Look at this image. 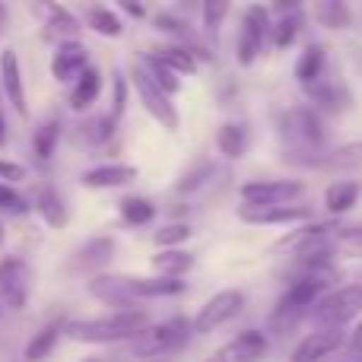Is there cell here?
<instances>
[{
  "label": "cell",
  "mask_w": 362,
  "mask_h": 362,
  "mask_svg": "<svg viewBox=\"0 0 362 362\" xmlns=\"http://www.w3.org/2000/svg\"><path fill=\"white\" fill-rule=\"evenodd\" d=\"M86 293L95 296L99 302L112 305L115 312H127L137 308L144 299H169V296L185 293V280L178 276H89Z\"/></svg>",
  "instance_id": "cell-1"
},
{
  "label": "cell",
  "mask_w": 362,
  "mask_h": 362,
  "mask_svg": "<svg viewBox=\"0 0 362 362\" xmlns=\"http://www.w3.org/2000/svg\"><path fill=\"white\" fill-rule=\"evenodd\" d=\"M150 331V315L144 308H127L115 312L108 318H76L64 325V334L76 344H137Z\"/></svg>",
  "instance_id": "cell-2"
},
{
  "label": "cell",
  "mask_w": 362,
  "mask_h": 362,
  "mask_svg": "<svg viewBox=\"0 0 362 362\" xmlns=\"http://www.w3.org/2000/svg\"><path fill=\"white\" fill-rule=\"evenodd\" d=\"M276 127H280V137L286 140V153H299L289 163L299 165H321L325 163V124H321L318 112L315 108H289L276 118Z\"/></svg>",
  "instance_id": "cell-3"
},
{
  "label": "cell",
  "mask_w": 362,
  "mask_h": 362,
  "mask_svg": "<svg viewBox=\"0 0 362 362\" xmlns=\"http://www.w3.org/2000/svg\"><path fill=\"white\" fill-rule=\"evenodd\" d=\"M327 283H331V274H305L293 280L270 312V327L276 334H289L302 318H312L315 305L327 296Z\"/></svg>",
  "instance_id": "cell-4"
},
{
  "label": "cell",
  "mask_w": 362,
  "mask_h": 362,
  "mask_svg": "<svg viewBox=\"0 0 362 362\" xmlns=\"http://www.w3.org/2000/svg\"><path fill=\"white\" fill-rule=\"evenodd\" d=\"M359 315H362V283H350V286L331 289V293L315 305L312 321L318 331H340V327L350 325Z\"/></svg>",
  "instance_id": "cell-5"
},
{
  "label": "cell",
  "mask_w": 362,
  "mask_h": 362,
  "mask_svg": "<svg viewBox=\"0 0 362 362\" xmlns=\"http://www.w3.org/2000/svg\"><path fill=\"white\" fill-rule=\"evenodd\" d=\"M270 29H274V19H270V10L261 4H251L242 16V25H238V38H235V61L242 67H251V64L261 57L264 42L270 38Z\"/></svg>",
  "instance_id": "cell-6"
},
{
  "label": "cell",
  "mask_w": 362,
  "mask_h": 362,
  "mask_svg": "<svg viewBox=\"0 0 362 362\" xmlns=\"http://www.w3.org/2000/svg\"><path fill=\"white\" fill-rule=\"evenodd\" d=\"M191 334H194L191 321L175 315V318H165L159 325H150V331L134 344V353L137 356H169V353H178L187 344Z\"/></svg>",
  "instance_id": "cell-7"
},
{
  "label": "cell",
  "mask_w": 362,
  "mask_h": 362,
  "mask_svg": "<svg viewBox=\"0 0 362 362\" xmlns=\"http://www.w3.org/2000/svg\"><path fill=\"white\" fill-rule=\"evenodd\" d=\"M305 194V181L280 178V181H248L238 187L245 206H293Z\"/></svg>",
  "instance_id": "cell-8"
},
{
  "label": "cell",
  "mask_w": 362,
  "mask_h": 362,
  "mask_svg": "<svg viewBox=\"0 0 362 362\" xmlns=\"http://www.w3.org/2000/svg\"><path fill=\"white\" fill-rule=\"evenodd\" d=\"M32 299V267L23 257L0 261V305L10 312H23Z\"/></svg>",
  "instance_id": "cell-9"
},
{
  "label": "cell",
  "mask_w": 362,
  "mask_h": 362,
  "mask_svg": "<svg viewBox=\"0 0 362 362\" xmlns=\"http://www.w3.org/2000/svg\"><path fill=\"white\" fill-rule=\"evenodd\" d=\"M245 308V293L242 289H219L200 305V312L194 315V334H213L223 325H229L238 312Z\"/></svg>",
  "instance_id": "cell-10"
},
{
  "label": "cell",
  "mask_w": 362,
  "mask_h": 362,
  "mask_svg": "<svg viewBox=\"0 0 362 362\" xmlns=\"http://www.w3.org/2000/svg\"><path fill=\"white\" fill-rule=\"evenodd\" d=\"M131 83H134V89H137L140 102H144L146 115H153V118H156L159 124L165 127V131L175 134L178 127H181V115H178L175 102H172L169 95L163 93V89L153 86V83L144 76V70H140V67H134V70H131Z\"/></svg>",
  "instance_id": "cell-11"
},
{
  "label": "cell",
  "mask_w": 362,
  "mask_h": 362,
  "mask_svg": "<svg viewBox=\"0 0 362 362\" xmlns=\"http://www.w3.org/2000/svg\"><path fill=\"white\" fill-rule=\"evenodd\" d=\"M264 356H267V334L251 327V331L232 337L229 344H223L219 350H213L206 362H261Z\"/></svg>",
  "instance_id": "cell-12"
},
{
  "label": "cell",
  "mask_w": 362,
  "mask_h": 362,
  "mask_svg": "<svg viewBox=\"0 0 362 362\" xmlns=\"http://www.w3.org/2000/svg\"><path fill=\"white\" fill-rule=\"evenodd\" d=\"M93 67L89 64V51L83 42H64L57 45V51L51 54V76L57 83H70V80H80L86 70Z\"/></svg>",
  "instance_id": "cell-13"
},
{
  "label": "cell",
  "mask_w": 362,
  "mask_h": 362,
  "mask_svg": "<svg viewBox=\"0 0 362 362\" xmlns=\"http://www.w3.org/2000/svg\"><path fill=\"white\" fill-rule=\"evenodd\" d=\"M238 219L251 226H289L312 219V206L293 204V206H238Z\"/></svg>",
  "instance_id": "cell-14"
},
{
  "label": "cell",
  "mask_w": 362,
  "mask_h": 362,
  "mask_svg": "<svg viewBox=\"0 0 362 362\" xmlns=\"http://www.w3.org/2000/svg\"><path fill=\"white\" fill-rule=\"evenodd\" d=\"M344 344H346L344 331H312V334H305V337L296 344L289 362H321V359L334 356Z\"/></svg>",
  "instance_id": "cell-15"
},
{
  "label": "cell",
  "mask_w": 362,
  "mask_h": 362,
  "mask_svg": "<svg viewBox=\"0 0 362 362\" xmlns=\"http://www.w3.org/2000/svg\"><path fill=\"white\" fill-rule=\"evenodd\" d=\"M0 83H4V95L23 118H29V102H25V83L23 67H19V54L13 48H4L0 54Z\"/></svg>",
  "instance_id": "cell-16"
},
{
  "label": "cell",
  "mask_w": 362,
  "mask_h": 362,
  "mask_svg": "<svg viewBox=\"0 0 362 362\" xmlns=\"http://www.w3.org/2000/svg\"><path fill=\"white\" fill-rule=\"evenodd\" d=\"M35 10L45 16V38H51V42H57V45L80 42L76 35H80L83 23L67 10V6H61V4H38Z\"/></svg>",
  "instance_id": "cell-17"
},
{
  "label": "cell",
  "mask_w": 362,
  "mask_h": 362,
  "mask_svg": "<svg viewBox=\"0 0 362 362\" xmlns=\"http://www.w3.org/2000/svg\"><path fill=\"white\" fill-rule=\"evenodd\" d=\"M137 165L127 163H105V165H93L80 175L83 187H95V191H112V187H127L137 181Z\"/></svg>",
  "instance_id": "cell-18"
},
{
  "label": "cell",
  "mask_w": 362,
  "mask_h": 362,
  "mask_svg": "<svg viewBox=\"0 0 362 362\" xmlns=\"http://www.w3.org/2000/svg\"><path fill=\"white\" fill-rule=\"evenodd\" d=\"M115 257V238L112 235H95L89 242H83L74 255V267L76 270H86V274L99 276L102 267H108Z\"/></svg>",
  "instance_id": "cell-19"
},
{
  "label": "cell",
  "mask_w": 362,
  "mask_h": 362,
  "mask_svg": "<svg viewBox=\"0 0 362 362\" xmlns=\"http://www.w3.org/2000/svg\"><path fill=\"white\" fill-rule=\"evenodd\" d=\"M127 80H131V76H124L121 70L115 74V80H112V108H108V115L99 121V131H95V140H99V144L118 131V121L127 108Z\"/></svg>",
  "instance_id": "cell-20"
},
{
  "label": "cell",
  "mask_w": 362,
  "mask_h": 362,
  "mask_svg": "<svg viewBox=\"0 0 362 362\" xmlns=\"http://www.w3.org/2000/svg\"><path fill=\"white\" fill-rule=\"evenodd\" d=\"M325 64H327L325 45H308V48L299 54V61H296V80H299L305 89L318 86V83L325 80Z\"/></svg>",
  "instance_id": "cell-21"
},
{
  "label": "cell",
  "mask_w": 362,
  "mask_h": 362,
  "mask_svg": "<svg viewBox=\"0 0 362 362\" xmlns=\"http://www.w3.org/2000/svg\"><path fill=\"white\" fill-rule=\"evenodd\" d=\"M35 213L42 216V223L48 226V229H64L70 219L67 213V204H64V197L54 191V187H42L35 197Z\"/></svg>",
  "instance_id": "cell-22"
},
{
  "label": "cell",
  "mask_w": 362,
  "mask_h": 362,
  "mask_svg": "<svg viewBox=\"0 0 362 362\" xmlns=\"http://www.w3.org/2000/svg\"><path fill=\"white\" fill-rule=\"evenodd\" d=\"M216 146L226 159H242L245 150H248V127L242 121H223L216 131Z\"/></svg>",
  "instance_id": "cell-23"
},
{
  "label": "cell",
  "mask_w": 362,
  "mask_h": 362,
  "mask_svg": "<svg viewBox=\"0 0 362 362\" xmlns=\"http://www.w3.org/2000/svg\"><path fill=\"white\" fill-rule=\"evenodd\" d=\"M99 93H102V74H99V67H89L70 86V108L74 112H86V108H93L99 102Z\"/></svg>",
  "instance_id": "cell-24"
},
{
  "label": "cell",
  "mask_w": 362,
  "mask_h": 362,
  "mask_svg": "<svg viewBox=\"0 0 362 362\" xmlns=\"http://www.w3.org/2000/svg\"><path fill=\"white\" fill-rule=\"evenodd\" d=\"M137 67L144 70V76L153 83L156 89H163L169 99H175V95L181 93V76L175 74V70H169L165 64H159L153 54H146V57H140L137 61Z\"/></svg>",
  "instance_id": "cell-25"
},
{
  "label": "cell",
  "mask_w": 362,
  "mask_h": 362,
  "mask_svg": "<svg viewBox=\"0 0 362 362\" xmlns=\"http://www.w3.org/2000/svg\"><path fill=\"white\" fill-rule=\"evenodd\" d=\"M150 54L156 57L159 64H165L169 70H175L178 76H181V74H194V70H197V57H194V51L185 48V45H175V42L156 45Z\"/></svg>",
  "instance_id": "cell-26"
},
{
  "label": "cell",
  "mask_w": 362,
  "mask_h": 362,
  "mask_svg": "<svg viewBox=\"0 0 362 362\" xmlns=\"http://www.w3.org/2000/svg\"><path fill=\"white\" fill-rule=\"evenodd\" d=\"M194 264H197V257L185 248H172V251L153 255V270H156V276H178L181 280L187 270H194Z\"/></svg>",
  "instance_id": "cell-27"
},
{
  "label": "cell",
  "mask_w": 362,
  "mask_h": 362,
  "mask_svg": "<svg viewBox=\"0 0 362 362\" xmlns=\"http://www.w3.org/2000/svg\"><path fill=\"white\" fill-rule=\"evenodd\" d=\"M61 334H64V325H45L42 331L35 334V337L25 344V350H23V362H45L54 353V346H57V340H61Z\"/></svg>",
  "instance_id": "cell-28"
},
{
  "label": "cell",
  "mask_w": 362,
  "mask_h": 362,
  "mask_svg": "<svg viewBox=\"0 0 362 362\" xmlns=\"http://www.w3.org/2000/svg\"><path fill=\"white\" fill-rule=\"evenodd\" d=\"M86 19H89V29L99 32V35H105V38H121L124 35V19H121L118 13H115L112 6H105V4L89 6Z\"/></svg>",
  "instance_id": "cell-29"
},
{
  "label": "cell",
  "mask_w": 362,
  "mask_h": 362,
  "mask_svg": "<svg viewBox=\"0 0 362 362\" xmlns=\"http://www.w3.org/2000/svg\"><path fill=\"white\" fill-rule=\"evenodd\" d=\"M356 200H359L356 181H334V185H327V191H325V206H327V213H334V216L353 210Z\"/></svg>",
  "instance_id": "cell-30"
},
{
  "label": "cell",
  "mask_w": 362,
  "mask_h": 362,
  "mask_svg": "<svg viewBox=\"0 0 362 362\" xmlns=\"http://www.w3.org/2000/svg\"><path fill=\"white\" fill-rule=\"evenodd\" d=\"M57 144H61V121L57 118L38 124L35 134H32V153H35V159H42V163H48V159L54 156Z\"/></svg>",
  "instance_id": "cell-31"
},
{
  "label": "cell",
  "mask_w": 362,
  "mask_h": 362,
  "mask_svg": "<svg viewBox=\"0 0 362 362\" xmlns=\"http://www.w3.org/2000/svg\"><path fill=\"white\" fill-rule=\"evenodd\" d=\"M308 95H312L315 105L327 108V112H344V108H350V102H353V95L346 93L340 83H325V80H321L318 86L308 89Z\"/></svg>",
  "instance_id": "cell-32"
},
{
  "label": "cell",
  "mask_w": 362,
  "mask_h": 362,
  "mask_svg": "<svg viewBox=\"0 0 362 362\" xmlns=\"http://www.w3.org/2000/svg\"><path fill=\"white\" fill-rule=\"evenodd\" d=\"M302 25H305V13L293 10V13H283L280 19H274V29H270V42L276 48H289V45L299 38Z\"/></svg>",
  "instance_id": "cell-33"
},
{
  "label": "cell",
  "mask_w": 362,
  "mask_h": 362,
  "mask_svg": "<svg viewBox=\"0 0 362 362\" xmlns=\"http://www.w3.org/2000/svg\"><path fill=\"white\" fill-rule=\"evenodd\" d=\"M213 178H216V163H210V159H200L197 165H191V169H187L185 175L178 178L175 191L178 194H197L200 187H206Z\"/></svg>",
  "instance_id": "cell-34"
},
{
  "label": "cell",
  "mask_w": 362,
  "mask_h": 362,
  "mask_svg": "<svg viewBox=\"0 0 362 362\" xmlns=\"http://www.w3.org/2000/svg\"><path fill=\"white\" fill-rule=\"evenodd\" d=\"M121 210V219H124L127 226H146L153 216H156V206H153V200L146 197H124L118 204Z\"/></svg>",
  "instance_id": "cell-35"
},
{
  "label": "cell",
  "mask_w": 362,
  "mask_h": 362,
  "mask_svg": "<svg viewBox=\"0 0 362 362\" xmlns=\"http://www.w3.org/2000/svg\"><path fill=\"white\" fill-rule=\"evenodd\" d=\"M315 16H318V23L327 25V29H346L353 13H350V6L340 4V0H325V4L315 6Z\"/></svg>",
  "instance_id": "cell-36"
},
{
  "label": "cell",
  "mask_w": 362,
  "mask_h": 362,
  "mask_svg": "<svg viewBox=\"0 0 362 362\" xmlns=\"http://www.w3.org/2000/svg\"><path fill=\"white\" fill-rule=\"evenodd\" d=\"M191 235H194V229L187 223H169L153 232V242L159 245V251H172V248H181Z\"/></svg>",
  "instance_id": "cell-37"
},
{
  "label": "cell",
  "mask_w": 362,
  "mask_h": 362,
  "mask_svg": "<svg viewBox=\"0 0 362 362\" xmlns=\"http://www.w3.org/2000/svg\"><path fill=\"white\" fill-rule=\"evenodd\" d=\"M232 6L226 4V0H210V4L200 6V23H204V32L206 35H216L219 25H223V19L229 16Z\"/></svg>",
  "instance_id": "cell-38"
},
{
  "label": "cell",
  "mask_w": 362,
  "mask_h": 362,
  "mask_svg": "<svg viewBox=\"0 0 362 362\" xmlns=\"http://www.w3.org/2000/svg\"><path fill=\"white\" fill-rule=\"evenodd\" d=\"M321 165H337V169L362 165V144H350V146H340V150H334V153H325V163Z\"/></svg>",
  "instance_id": "cell-39"
},
{
  "label": "cell",
  "mask_w": 362,
  "mask_h": 362,
  "mask_svg": "<svg viewBox=\"0 0 362 362\" xmlns=\"http://www.w3.org/2000/svg\"><path fill=\"white\" fill-rule=\"evenodd\" d=\"M334 238H337V248L350 251V255H362V226H340Z\"/></svg>",
  "instance_id": "cell-40"
},
{
  "label": "cell",
  "mask_w": 362,
  "mask_h": 362,
  "mask_svg": "<svg viewBox=\"0 0 362 362\" xmlns=\"http://www.w3.org/2000/svg\"><path fill=\"white\" fill-rule=\"evenodd\" d=\"M0 210L25 213V210H29V204H25V197L16 191V187H10V185H4V181H0Z\"/></svg>",
  "instance_id": "cell-41"
},
{
  "label": "cell",
  "mask_w": 362,
  "mask_h": 362,
  "mask_svg": "<svg viewBox=\"0 0 362 362\" xmlns=\"http://www.w3.org/2000/svg\"><path fill=\"white\" fill-rule=\"evenodd\" d=\"M0 178H4V185H16V181H23L25 178V169L19 163H4V159H0Z\"/></svg>",
  "instance_id": "cell-42"
},
{
  "label": "cell",
  "mask_w": 362,
  "mask_h": 362,
  "mask_svg": "<svg viewBox=\"0 0 362 362\" xmlns=\"http://www.w3.org/2000/svg\"><path fill=\"white\" fill-rule=\"evenodd\" d=\"M350 356H346V362H362V321L356 327H353V334H350Z\"/></svg>",
  "instance_id": "cell-43"
},
{
  "label": "cell",
  "mask_w": 362,
  "mask_h": 362,
  "mask_svg": "<svg viewBox=\"0 0 362 362\" xmlns=\"http://www.w3.org/2000/svg\"><path fill=\"white\" fill-rule=\"evenodd\" d=\"M121 10L131 13V16H146V6H140V4H121Z\"/></svg>",
  "instance_id": "cell-44"
},
{
  "label": "cell",
  "mask_w": 362,
  "mask_h": 362,
  "mask_svg": "<svg viewBox=\"0 0 362 362\" xmlns=\"http://www.w3.org/2000/svg\"><path fill=\"white\" fill-rule=\"evenodd\" d=\"M0 146H6V118H4V108H0Z\"/></svg>",
  "instance_id": "cell-45"
},
{
  "label": "cell",
  "mask_w": 362,
  "mask_h": 362,
  "mask_svg": "<svg viewBox=\"0 0 362 362\" xmlns=\"http://www.w3.org/2000/svg\"><path fill=\"white\" fill-rule=\"evenodd\" d=\"M4 242H6V229H4V223H0V248H4Z\"/></svg>",
  "instance_id": "cell-46"
},
{
  "label": "cell",
  "mask_w": 362,
  "mask_h": 362,
  "mask_svg": "<svg viewBox=\"0 0 362 362\" xmlns=\"http://www.w3.org/2000/svg\"><path fill=\"white\" fill-rule=\"evenodd\" d=\"M4 19H6V6L0 4V23H4Z\"/></svg>",
  "instance_id": "cell-47"
},
{
  "label": "cell",
  "mask_w": 362,
  "mask_h": 362,
  "mask_svg": "<svg viewBox=\"0 0 362 362\" xmlns=\"http://www.w3.org/2000/svg\"><path fill=\"white\" fill-rule=\"evenodd\" d=\"M83 362H99V359H83Z\"/></svg>",
  "instance_id": "cell-48"
}]
</instances>
